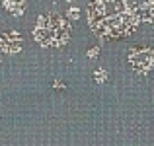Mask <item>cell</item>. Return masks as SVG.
<instances>
[{
	"label": "cell",
	"mask_w": 154,
	"mask_h": 146,
	"mask_svg": "<svg viewBox=\"0 0 154 146\" xmlns=\"http://www.w3.org/2000/svg\"><path fill=\"white\" fill-rule=\"evenodd\" d=\"M88 26L105 41L127 39L139 31V6L135 0H90Z\"/></svg>",
	"instance_id": "obj_1"
},
{
	"label": "cell",
	"mask_w": 154,
	"mask_h": 146,
	"mask_svg": "<svg viewBox=\"0 0 154 146\" xmlns=\"http://www.w3.org/2000/svg\"><path fill=\"white\" fill-rule=\"evenodd\" d=\"M33 37L41 47L47 49H60L70 39V22L64 20L57 12L41 14L37 18L33 29Z\"/></svg>",
	"instance_id": "obj_2"
},
{
	"label": "cell",
	"mask_w": 154,
	"mask_h": 146,
	"mask_svg": "<svg viewBox=\"0 0 154 146\" xmlns=\"http://www.w3.org/2000/svg\"><path fill=\"white\" fill-rule=\"evenodd\" d=\"M129 64L137 74H148L152 70V62H154V55L150 47H131L129 49Z\"/></svg>",
	"instance_id": "obj_3"
},
{
	"label": "cell",
	"mask_w": 154,
	"mask_h": 146,
	"mask_svg": "<svg viewBox=\"0 0 154 146\" xmlns=\"http://www.w3.org/2000/svg\"><path fill=\"white\" fill-rule=\"evenodd\" d=\"M23 47V37L18 31H6L0 35V51L6 55H16Z\"/></svg>",
	"instance_id": "obj_4"
},
{
	"label": "cell",
	"mask_w": 154,
	"mask_h": 146,
	"mask_svg": "<svg viewBox=\"0 0 154 146\" xmlns=\"http://www.w3.org/2000/svg\"><path fill=\"white\" fill-rule=\"evenodd\" d=\"M139 16H140V22H146L152 23L154 22V2L152 0H146L139 6Z\"/></svg>",
	"instance_id": "obj_5"
},
{
	"label": "cell",
	"mask_w": 154,
	"mask_h": 146,
	"mask_svg": "<svg viewBox=\"0 0 154 146\" xmlns=\"http://www.w3.org/2000/svg\"><path fill=\"white\" fill-rule=\"evenodd\" d=\"M2 6L6 12L14 16H22L26 10V0H2Z\"/></svg>",
	"instance_id": "obj_6"
},
{
	"label": "cell",
	"mask_w": 154,
	"mask_h": 146,
	"mask_svg": "<svg viewBox=\"0 0 154 146\" xmlns=\"http://www.w3.org/2000/svg\"><path fill=\"white\" fill-rule=\"evenodd\" d=\"M94 82H98V84L107 82V70L105 68H96L94 70Z\"/></svg>",
	"instance_id": "obj_7"
},
{
	"label": "cell",
	"mask_w": 154,
	"mask_h": 146,
	"mask_svg": "<svg viewBox=\"0 0 154 146\" xmlns=\"http://www.w3.org/2000/svg\"><path fill=\"white\" fill-rule=\"evenodd\" d=\"M66 16H68L70 20H78V18H80V10H78L76 6H70V8H68V12H66Z\"/></svg>",
	"instance_id": "obj_8"
},
{
	"label": "cell",
	"mask_w": 154,
	"mask_h": 146,
	"mask_svg": "<svg viewBox=\"0 0 154 146\" xmlns=\"http://www.w3.org/2000/svg\"><path fill=\"white\" fill-rule=\"evenodd\" d=\"M86 55H88V59H96V56L100 55V49H98V47H90Z\"/></svg>",
	"instance_id": "obj_9"
},
{
	"label": "cell",
	"mask_w": 154,
	"mask_h": 146,
	"mask_svg": "<svg viewBox=\"0 0 154 146\" xmlns=\"http://www.w3.org/2000/svg\"><path fill=\"white\" fill-rule=\"evenodd\" d=\"M53 88H55V90H59V88H60V90H64V84H63V82H59V80H57V82L53 84Z\"/></svg>",
	"instance_id": "obj_10"
},
{
	"label": "cell",
	"mask_w": 154,
	"mask_h": 146,
	"mask_svg": "<svg viewBox=\"0 0 154 146\" xmlns=\"http://www.w3.org/2000/svg\"><path fill=\"white\" fill-rule=\"evenodd\" d=\"M66 2H74V0H66Z\"/></svg>",
	"instance_id": "obj_11"
}]
</instances>
